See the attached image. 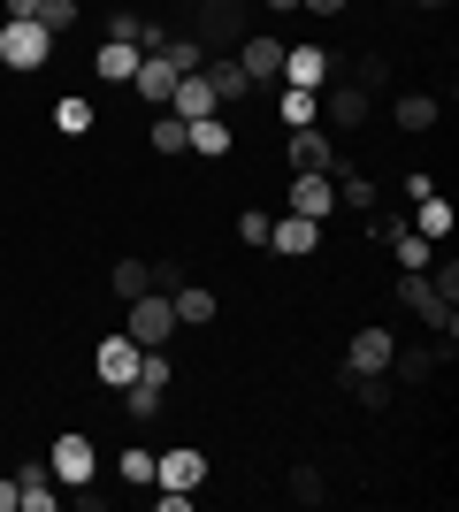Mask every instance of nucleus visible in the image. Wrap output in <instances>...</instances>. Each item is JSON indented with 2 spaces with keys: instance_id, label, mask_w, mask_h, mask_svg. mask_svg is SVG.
Returning <instances> with one entry per match:
<instances>
[{
  "instance_id": "obj_41",
  "label": "nucleus",
  "mask_w": 459,
  "mask_h": 512,
  "mask_svg": "<svg viewBox=\"0 0 459 512\" xmlns=\"http://www.w3.org/2000/svg\"><path fill=\"white\" fill-rule=\"evenodd\" d=\"M299 8H314V16H345L352 0H299Z\"/></svg>"
},
{
  "instance_id": "obj_7",
  "label": "nucleus",
  "mask_w": 459,
  "mask_h": 512,
  "mask_svg": "<svg viewBox=\"0 0 459 512\" xmlns=\"http://www.w3.org/2000/svg\"><path fill=\"white\" fill-rule=\"evenodd\" d=\"M230 62H238L253 85H276V77H284V39H276V31H245Z\"/></svg>"
},
{
  "instance_id": "obj_2",
  "label": "nucleus",
  "mask_w": 459,
  "mask_h": 512,
  "mask_svg": "<svg viewBox=\"0 0 459 512\" xmlns=\"http://www.w3.org/2000/svg\"><path fill=\"white\" fill-rule=\"evenodd\" d=\"M123 306H131V321H123V337H131V344H146V352H153V344H169V337H176V306H169V291H138V299H123Z\"/></svg>"
},
{
  "instance_id": "obj_39",
  "label": "nucleus",
  "mask_w": 459,
  "mask_h": 512,
  "mask_svg": "<svg viewBox=\"0 0 459 512\" xmlns=\"http://www.w3.org/2000/svg\"><path fill=\"white\" fill-rule=\"evenodd\" d=\"M238 237H245V245H268V207H245L238 214Z\"/></svg>"
},
{
  "instance_id": "obj_9",
  "label": "nucleus",
  "mask_w": 459,
  "mask_h": 512,
  "mask_svg": "<svg viewBox=\"0 0 459 512\" xmlns=\"http://www.w3.org/2000/svg\"><path fill=\"white\" fill-rule=\"evenodd\" d=\"M268 253H284V260L322 253V222H306V214H268Z\"/></svg>"
},
{
  "instance_id": "obj_14",
  "label": "nucleus",
  "mask_w": 459,
  "mask_h": 512,
  "mask_svg": "<svg viewBox=\"0 0 459 512\" xmlns=\"http://www.w3.org/2000/svg\"><path fill=\"white\" fill-rule=\"evenodd\" d=\"M54 505H62L54 467H46V459H23V467H16V512H54Z\"/></svg>"
},
{
  "instance_id": "obj_33",
  "label": "nucleus",
  "mask_w": 459,
  "mask_h": 512,
  "mask_svg": "<svg viewBox=\"0 0 459 512\" xmlns=\"http://www.w3.org/2000/svg\"><path fill=\"white\" fill-rule=\"evenodd\" d=\"M161 54H169V69H176V77H192V69H207V46H199V39H169Z\"/></svg>"
},
{
  "instance_id": "obj_31",
  "label": "nucleus",
  "mask_w": 459,
  "mask_h": 512,
  "mask_svg": "<svg viewBox=\"0 0 459 512\" xmlns=\"http://www.w3.org/2000/svg\"><path fill=\"white\" fill-rule=\"evenodd\" d=\"M115 474H123L131 490H153V451H146V444H131L123 459H115Z\"/></svg>"
},
{
  "instance_id": "obj_24",
  "label": "nucleus",
  "mask_w": 459,
  "mask_h": 512,
  "mask_svg": "<svg viewBox=\"0 0 459 512\" xmlns=\"http://www.w3.org/2000/svg\"><path fill=\"white\" fill-rule=\"evenodd\" d=\"M184 146H192V153H207V161H222V153L238 146V130H230V123H215V115H199V123H192V138H184Z\"/></svg>"
},
{
  "instance_id": "obj_18",
  "label": "nucleus",
  "mask_w": 459,
  "mask_h": 512,
  "mask_svg": "<svg viewBox=\"0 0 459 512\" xmlns=\"http://www.w3.org/2000/svg\"><path fill=\"white\" fill-rule=\"evenodd\" d=\"M138 100L146 107H169V92H176V69H169V54H138Z\"/></svg>"
},
{
  "instance_id": "obj_30",
  "label": "nucleus",
  "mask_w": 459,
  "mask_h": 512,
  "mask_svg": "<svg viewBox=\"0 0 459 512\" xmlns=\"http://www.w3.org/2000/svg\"><path fill=\"white\" fill-rule=\"evenodd\" d=\"M284 490H291V505H322V467H314V459H299Z\"/></svg>"
},
{
  "instance_id": "obj_43",
  "label": "nucleus",
  "mask_w": 459,
  "mask_h": 512,
  "mask_svg": "<svg viewBox=\"0 0 459 512\" xmlns=\"http://www.w3.org/2000/svg\"><path fill=\"white\" fill-rule=\"evenodd\" d=\"M261 8H268V16H291V8H299V0H261Z\"/></svg>"
},
{
  "instance_id": "obj_3",
  "label": "nucleus",
  "mask_w": 459,
  "mask_h": 512,
  "mask_svg": "<svg viewBox=\"0 0 459 512\" xmlns=\"http://www.w3.org/2000/svg\"><path fill=\"white\" fill-rule=\"evenodd\" d=\"M284 214L329 222V214H337V184H329V169H291V184H284Z\"/></svg>"
},
{
  "instance_id": "obj_19",
  "label": "nucleus",
  "mask_w": 459,
  "mask_h": 512,
  "mask_svg": "<svg viewBox=\"0 0 459 512\" xmlns=\"http://www.w3.org/2000/svg\"><path fill=\"white\" fill-rule=\"evenodd\" d=\"M406 222H414V230L429 237V245H444V237H452V222H459V214H452V199H444V192H421Z\"/></svg>"
},
{
  "instance_id": "obj_23",
  "label": "nucleus",
  "mask_w": 459,
  "mask_h": 512,
  "mask_svg": "<svg viewBox=\"0 0 459 512\" xmlns=\"http://www.w3.org/2000/svg\"><path fill=\"white\" fill-rule=\"evenodd\" d=\"M276 115H284L291 130L322 123V92H299V85H276Z\"/></svg>"
},
{
  "instance_id": "obj_20",
  "label": "nucleus",
  "mask_w": 459,
  "mask_h": 512,
  "mask_svg": "<svg viewBox=\"0 0 459 512\" xmlns=\"http://www.w3.org/2000/svg\"><path fill=\"white\" fill-rule=\"evenodd\" d=\"M291 169H337V138H322V123L291 130Z\"/></svg>"
},
{
  "instance_id": "obj_38",
  "label": "nucleus",
  "mask_w": 459,
  "mask_h": 512,
  "mask_svg": "<svg viewBox=\"0 0 459 512\" xmlns=\"http://www.w3.org/2000/svg\"><path fill=\"white\" fill-rule=\"evenodd\" d=\"M100 31H108V39H131V46H138V8H108V23H100Z\"/></svg>"
},
{
  "instance_id": "obj_34",
  "label": "nucleus",
  "mask_w": 459,
  "mask_h": 512,
  "mask_svg": "<svg viewBox=\"0 0 459 512\" xmlns=\"http://www.w3.org/2000/svg\"><path fill=\"white\" fill-rule=\"evenodd\" d=\"M429 291H437L444 306H459V260L444 253V260H429Z\"/></svg>"
},
{
  "instance_id": "obj_8",
  "label": "nucleus",
  "mask_w": 459,
  "mask_h": 512,
  "mask_svg": "<svg viewBox=\"0 0 459 512\" xmlns=\"http://www.w3.org/2000/svg\"><path fill=\"white\" fill-rule=\"evenodd\" d=\"M329 77H337V54H329V46H284V77H276V85L322 92Z\"/></svg>"
},
{
  "instance_id": "obj_44",
  "label": "nucleus",
  "mask_w": 459,
  "mask_h": 512,
  "mask_svg": "<svg viewBox=\"0 0 459 512\" xmlns=\"http://www.w3.org/2000/svg\"><path fill=\"white\" fill-rule=\"evenodd\" d=\"M414 8H444V0H414Z\"/></svg>"
},
{
  "instance_id": "obj_22",
  "label": "nucleus",
  "mask_w": 459,
  "mask_h": 512,
  "mask_svg": "<svg viewBox=\"0 0 459 512\" xmlns=\"http://www.w3.org/2000/svg\"><path fill=\"white\" fill-rule=\"evenodd\" d=\"M92 69H100L108 85H131V77H138V46H131V39H100V54H92Z\"/></svg>"
},
{
  "instance_id": "obj_42",
  "label": "nucleus",
  "mask_w": 459,
  "mask_h": 512,
  "mask_svg": "<svg viewBox=\"0 0 459 512\" xmlns=\"http://www.w3.org/2000/svg\"><path fill=\"white\" fill-rule=\"evenodd\" d=\"M0 512H16V474H0Z\"/></svg>"
},
{
  "instance_id": "obj_26",
  "label": "nucleus",
  "mask_w": 459,
  "mask_h": 512,
  "mask_svg": "<svg viewBox=\"0 0 459 512\" xmlns=\"http://www.w3.org/2000/svg\"><path fill=\"white\" fill-rule=\"evenodd\" d=\"M184 138H192V123H184V115H169V107H153L146 146H153V153H184Z\"/></svg>"
},
{
  "instance_id": "obj_15",
  "label": "nucleus",
  "mask_w": 459,
  "mask_h": 512,
  "mask_svg": "<svg viewBox=\"0 0 459 512\" xmlns=\"http://www.w3.org/2000/svg\"><path fill=\"white\" fill-rule=\"evenodd\" d=\"M391 123L406 130V138H429V130L444 123V100H437V92H398V100H391Z\"/></svg>"
},
{
  "instance_id": "obj_11",
  "label": "nucleus",
  "mask_w": 459,
  "mask_h": 512,
  "mask_svg": "<svg viewBox=\"0 0 459 512\" xmlns=\"http://www.w3.org/2000/svg\"><path fill=\"white\" fill-rule=\"evenodd\" d=\"M138 352H146V344H131L123 329H115V337H100V352H92V375H100L108 390L138 383Z\"/></svg>"
},
{
  "instance_id": "obj_1",
  "label": "nucleus",
  "mask_w": 459,
  "mask_h": 512,
  "mask_svg": "<svg viewBox=\"0 0 459 512\" xmlns=\"http://www.w3.org/2000/svg\"><path fill=\"white\" fill-rule=\"evenodd\" d=\"M46 54H54V31H46L39 16H0V62L8 69H23V77H31V69H46Z\"/></svg>"
},
{
  "instance_id": "obj_28",
  "label": "nucleus",
  "mask_w": 459,
  "mask_h": 512,
  "mask_svg": "<svg viewBox=\"0 0 459 512\" xmlns=\"http://www.w3.org/2000/svg\"><path fill=\"white\" fill-rule=\"evenodd\" d=\"M207 85H215V100H245V92H253V77H245L238 62H207Z\"/></svg>"
},
{
  "instance_id": "obj_10",
  "label": "nucleus",
  "mask_w": 459,
  "mask_h": 512,
  "mask_svg": "<svg viewBox=\"0 0 459 512\" xmlns=\"http://www.w3.org/2000/svg\"><path fill=\"white\" fill-rule=\"evenodd\" d=\"M391 352H398L391 329H352V344H345V375H391Z\"/></svg>"
},
{
  "instance_id": "obj_6",
  "label": "nucleus",
  "mask_w": 459,
  "mask_h": 512,
  "mask_svg": "<svg viewBox=\"0 0 459 512\" xmlns=\"http://www.w3.org/2000/svg\"><path fill=\"white\" fill-rule=\"evenodd\" d=\"M245 0H207V16H199V46H207V62H215V46H230L238 54V39H245Z\"/></svg>"
},
{
  "instance_id": "obj_25",
  "label": "nucleus",
  "mask_w": 459,
  "mask_h": 512,
  "mask_svg": "<svg viewBox=\"0 0 459 512\" xmlns=\"http://www.w3.org/2000/svg\"><path fill=\"white\" fill-rule=\"evenodd\" d=\"M391 367H398V383H429V375L444 367V352L437 344H414V352H391Z\"/></svg>"
},
{
  "instance_id": "obj_17",
  "label": "nucleus",
  "mask_w": 459,
  "mask_h": 512,
  "mask_svg": "<svg viewBox=\"0 0 459 512\" xmlns=\"http://www.w3.org/2000/svg\"><path fill=\"white\" fill-rule=\"evenodd\" d=\"M215 85H207V69H192V77H176V92H169V115H184V123H199V115H215Z\"/></svg>"
},
{
  "instance_id": "obj_5",
  "label": "nucleus",
  "mask_w": 459,
  "mask_h": 512,
  "mask_svg": "<svg viewBox=\"0 0 459 512\" xmlns=\"http://www.w3.org/2000/svg\"><path fill=\"white\" fill-rule=\"evenodd\" d=\"M398 306H414L429 329H444V344H452V329H459V314L429 291V268H398Z\"/></svg>"
},
{
  "instance_id": "obj_37",
  "label": "nucleus",
  "mask_w": 459,
  "mask_h": 512,
  "mask_svg": "<svg viewBox=\"0 0 459 512\" xmlns=\"http://www.w3.org/2000/svg\"><path fill=\"white\" fill-rule=\"evenodd\" d=\"M169 39H176V31H169L161 16H138V54H161Z\"/></svg>"
},
{
  "instance_id": "obj_40",
  "label": "nucleus",
  "mask_w": 459,
  "mask_h": 512,
  "mask_svg": "<svg viewBox=\"0 0 459 512\" xmlns=\"http://www.w3.org/2000/svg\"><path fill=\"white\" fill-rule=\"evenodd\" d=\"M0 16L16 23V16H39V0H0Z\"/></svg>"
},
{
  "instance_id": "obj_29",
  "label": "nucleus",
  "mask_w": 459,
  "mask_h": 512,
  "mask_svg": "<svg viewBox=\"0 0 459 512\" xmlns=\"http://www.w3.org/2000/svg\"><path fill=\"white\" fill-rule=\"evenodd\" d=\"M345 390H352V398H360L368 413H383V406H391V375H345Z\"/></svg>"
},
{
  "instance_id": "obj_36",
  "label": "nucleus",
  "mask_w": 459,
  "mask_h": 512,
  "mask_svg": "<svg viewBox=\"0 0 459 512\" xmlns=\"http://www.w3.org/2000/svg\"><path fill=\"white\" fill-rule=\"evenodd\" d=\"M39 23L62 39V31H77V0H39Z\"/></svg>"
},
{
  "instance_id": "obj_12",
  "label": "nucleus",
  "mask_w": 459,
  "mask_h": 512,
  "mask_svg": "<svg viewBox=\"0 0 459 512\" xmlns=\"http://www.w3.org/2000/svg\"><path fill=\"white\" fill-rule=\"evenodd\" d=\"M329 123H337V130H368L375 123V92H360V85H352V77H329Z\"/></svg>"
},
{
  "instance_id": "obj_13",
  "label": "nucleus",
  "mask_w": 459,
  "mask_h": 512,
  "mask_svg": "<svg viewBox=\"0 0 459 512\" xmlns=\"http://www.w3.org/2000/svg\"><path fill=\"white\" fill-rule=\"evenodd\" d=\"M199 482H207V459H199L192 444L153 451V490H199Z\"/></svg>"
},
{
  "instance_id": "obj_16",
  "label": "nucleus",
  "mask_w": 459,
  "mask_h": 512,
  "mask_svg": "<svg viewBox=\"0 0 459 512\" xmlns=\"http://www.w3.org/2000/svg\"><path fill=\"white\" fill-rule=\"evenodd\" d=\"M329 184H337V207H352V214H375V176L360 169V161H345V153H337Z\"/></svg>"
},
{
  "instance_id": "obj_27",
  "label": "nucleus",
  "mask_w": 459,
  "mask_h": 512,
  "mask_svg": "<svg viewBox=\"0 0 459 512\" xmlns=\"http://www.w3.org/2000/svg\"><path fill=\"white\" fill-rule=\"evenodd\" d=\"M92 123H100V115H92V100H77V92H62V100H54V130H62V138H85Z\"/></svg>"
},
{
  "instance_id": "obj_32",
  "label": "nucleus",
  "mask_w": 459,
  "mask_h": 512,
  "mask_svg": "<svg viewBox=\"0 0 459 512\" xmlns=\"http://www.w3.org/2000/svg\"><path fill=\"white\" fill-rule=\"evenodd\" d=\"M161 398H169L161 383H123V406H131V421H153V413H161Z\"/></svg>"
},
{
  "instance_id": "obj_21",
  "label": "nucleus",
  "mask_w": 459,
  "mask_h": 512,
  "mask_svg": "<svg viewBox=\"0 0 459 512\" xmlns=\"http://www.w3.org/2000/svg\"><path fill=\"white\" fill-rule=\"evenodd\" d=\"M169 306H176V329H207V321H215V291H207V283H176Z\"/></svg>"
},
{
  "instance_id": "obj_4",
  "label": "nucleus",
  "mask_w": 459,
  "mask_h": 512,
  "mask_svg": "<svg viewBox=\"0 0 459 512\" xmlns=\"http://www.w3.org/2000/svg\"><path fill=\"white\" fill-rule=\"evenodd\" d=\"M46 467H54V482H62V490H77V482H92V474H100V451H92L85 428H69V436H54Z\"/></svg>"
},
{
  "instance_id": "obj_35",
  "label": "nucleus",
  "mask_w": 459,
  "mask_h": 512,
  "mask_svg": "<svg viewBox=\"0 0 459 512\" xmlns=\"http://www.w3.org/2000/svg\"><path fill=\"white\" fill-rule=\"evenodd\" d=\"M115 299H138V291H146V260H115Z\"/></svg>"
}]
</instances>
